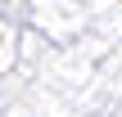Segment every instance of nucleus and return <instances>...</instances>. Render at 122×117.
Instances as JSON below:
<instances>
[]
</instances>
